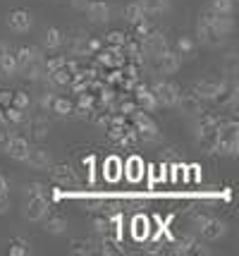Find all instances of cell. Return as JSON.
Masks as SVG:
<instances>
[{
  "label": "cell",
  "instance_id": "obj_1",
  "mask_svg": "<svg viewBox=\"0 0 239 256\" xmlns=\"http://www.w3.org/2000/svg\"><path fill=\"white\" fill-rule=\"evenodd\" d=\"M194 225L199 228V232L204 240H211V242H216V240H223L225 234H228V225L223 223V220H218L213 216H206V213H194L192 216Z\"/></svg>",
  "mask_w": 239,
  "mask_h": 256
},
{
  "label": "cell",
  "instance_id": "obj_2",
  "mask_svg": "<svg viewBox=\"0 0 239 256\" xmlns=\"http://www.w3.org/2000/svg\"><path fill=\"white\" fill-rule=\"evenodd\" d=\"M153 98L158 106H165V108H175V103L180 98V86L175 84V82H168V79H158L156 84H153Z\"/></svg>",
  "mask_w": 239,
  "mask_h": 256
},
{
  "label": "cell",
  "instance_id": "obj_3",
  "mask_svg": "<svg viewBox=\"0 0 239 256\" xmlns=\"http://www.w3.org/2000/svg\"><path fill=\"white\" fill-rule=\"evenodd\" d=\"M50 206H48V196H26L24 201L22 216L29 220V223H41L48 216Z\"/></svg>",
  "mask_w": 239,
  "mask_h": 256
},
{
  "label": "cell",
  "instance_id": "obj_4",
  "mask_svg": "<svg viewBox=\"0 0 239 256\" xmlns=\"http://www.w3.org/2000/svg\"><path fill=\"white\" fill-rule=\"evenodd\" d=\"M22 163L29 168V170H50V168H53V154L48 151L46 146L31 144V148H29V154L24 156Z\"/></svg>",
  "mask_w": 239,
  "mask_h": 256
},
{
  "label": "cell",
  "instance_id": "obj_5",
  "mask_svg": "<svg viewBox=\"0 0 239 256\" xmlns=\"http://www.w3.org/2000/svg\"><path fill=\"white\" fill-rule=\"evenodd\" d=\"M220 118L213 112H199L196 115V124H194V136L201 142V139H211L213 134L220 130Z\"/></svg>",
  "mask_w": 239,
  "mask_h": 256
},
{
  "label": "cell",
  "instance_id": "obj_6",
  "mask_svg": "<svg viewBox=\"0 0 239 256\" xmlns=\"http://www.w3.org/2000/svg\"><path fill=\"white\" fill-rule=\"evenodd\" d=\"M5 24H7V29L14 34H26V32H31V26H34V14L29 10H24V8H19V10L7 12Z\"/></svg>",
  "mask_w": 239,
  "mask_h": 256
},
{
  "label": "cell",
  "instance_id": "obj_7",
  "mask_svg": "<svg viewBox=\"0 0 239 256\" xmlns=\"http://www.w3.org/2000/svg\"><path fill=\"white\" fill-rule=\"evenodd\" d=\"M196 38L206 46V48H223L225 41H228V36H223V34H218L213 26L204 20H196Z\"/></svg>",
  "mask_w": 239,
  "mask_h": 256
},
{
  "label": "cell",
  "instance_id": "obj_8",
  "mask_svg": "<svg viewBox=\"0 0 239 256\" xmlns=\"http://www.w3.org/2000/svg\"><path fill=\"white\" fill-rule=\"evenodd\" d=\"M175 108H180V112L189 115V118H196L199 112H204V100H201V96L194 89L184 91V94L180 91V98L175 103Z\"/></svg>",
  "mask_w": 239,
  "mask_h": 256
},
{
  "label": "cell",
  "instance_id": "obj_9",
  "mask_svg": "<svg viewBox=\"0 0 239 256\" xmlns=\"http://www.w3.org/2000/svg\"><path fill=\"white\" fill-rule=\"evenodd\" d=\"M199 20L208 22L218 34H223V36H230V34L235 32V17H232V14H213V12L206 8V10H201Z\"/></svg>",
  "mask_w": 239,
  "mask_h": 256
},
{
  "label": "cell",
  "instance_id": "obj_10",
  "mask_svg": "<svg viewBox=\"0 0 239 256\" xmlns=\"http://www.w3.org/2000/svg\"><path fill=\"white\" fill-rule=\"evenodd\" d=\"M180 65H182V58L177 56L172 48H165V50H160L156 56V70L160 74H175L180 70Z\"/></svg>",
  "mask_w": 239,
  "mask_h": 256
},
{
  "label": "cell",
  "instance_id": "obj_11",
  "mask_svg": "<svg viewBox=\"0 0 239 256\" xmlns=\"http://www.w3.org/2000/svg\"><path fill=\"white\" fill-rule=\"evenodd\" d=\"M228 89V84H223V82H213V79H204V82H196V86L194 91L201 96V100H218L223 96V91Z\"/></svg>",
  "mask_w": 239,
  "mask_h": 256
},
{
  "label": "cell",
  "instance_id": "obj_12",
  "mask_svg": "<svg viewBox=\"0 0 239 256\" xmlns=\"http://www.w3.org/2000/svg\"><path fill=\"white\" fill-rule=\"evenodd\" d=\"M14 58H17V65H19V72H24L29 65H34L38 60H43V48H38V46H22V48H17L14 50Z\"/></svg>",
  "mask_w": 239,
  "mask_h": 256
},
{
  "label": "cell",
  "instance_id": "obj_13",
  "mask_svg": "<svg viewBox=\"0 0 239 256\" xmlns=\"http://www.w3.org/2000/svg\"><path fill=\"white\" fill-rule=\"evenodd\" d=\"M84 12H86V17H89L91 24H108L110 22V14H113L110 5L105 0H91V5Z\"/></svg>",
  "mask_w": 239,
  "mask_h": 256
},
{
  "label": "cell",
  "instance_id": "obj_14",
  "mask_svg": "<svg viewBox=\"0 0 239 256\" xmlns=\"http://www.w3.org/2000/svg\"><path fill=\"white\" fill-rule=\"evenodd\" d=\"M29 148H31V142L26 136H22V134H14L12 142L7 144V148H5V156H10L12 160H19L22 163L24 156L29 154Z\"/></svg>",
  "mask_w": 239,
  "mask_h": 256
},
{
  "label": "cell",
  "instance_id": "obj_15",
  "mask_svg": "<svg viewBox=\"0 0 239 256\" xmlns=\"http://www.w3.org/2000/svg\"><path fill=\"white\" fill-rule=\"evenodd\" d=\"M137 132H139V136H141L146 144H158L160 142L158 127L151 122V118H146V115H139L137 118Z\"/></svg>",
  "mask_w": 239,
  "mask_h": 256
},
{
  "label": "cell",
  "instance_id": "obj_16",
  "mask_svg": "<svg viewBox=\"0 0 239 256\" xmlns=\"http://www.w3.org/2000/svg\"><path fill=\"white\" fill-rule=\"evenodd\" d=\"M172 252H175V254H208V249H206V246L201 244L196 237H192V234H184V237H180Z\"/></svg>",
  "mask_w": 239,
  "mask_h": 256
},
{
  "label": "cell",
  "instance_id": "obj_17",
  "mask_svg": "<svg viewBox=\"0 0 239 256\" xmlns=\"http://www.w3.org/2000/svg\"><path fill=\"white\" fill-rule=\"evenodd\" d=\"M168 48V38L163 32H148L146 38H144V50H146L151 58H156L160 50Z\"/></svg>",
  "mask_w": 239,
  "mask_h": 256
},
{
  "label": "cell",
  "instance_id": "obj_18",
  "mask_svg": "<svg viewBox=\"0 0 239 256\" xmlns=\"http://www.w3.org/2000/svg\"><path fill=\"white\" fill-rule=\"evenodd\" d=\"M139 5L146 12V17H160V14L170 12L172 0H139Z\"/></svg>",
  "mask_w": 239,
  "mask_h": 256
},
{
  "label": "cell",
  "instance_id": "obj_19",
  "mask_svg": "<svg viewBox=\"0 0 239 256\" xmlns=\"http://www.w3.org/2000/svg\"><path fill=\"white\" fill-rule=\"evenodd\" d=\"M65 46V32L57 26H48L43 34V50H60Z\"/></svg>",
  "mask_w": 239,
  "mask_h": 256
},
{
  "label": "cell",
  "instance_id": "obj_20",
  "mask_svg": "<svg viewBox=\"0 0 239 256\" xmlns=\"http://www.w3.org/2000/svg\"><path fill=\"white\" fill-rule=\"evenodd\" d=\"M122 17H125V22L134 24V26H139V29H144V22H146V12L141 10L139 0H134V2H129V5H127L125 12H122Z\"/></svg>",
  "mask_w": 239,
  "mask_h": 256
},
{
  "label": "cell",
  "instance_id": "obj_21",
  "mask_svg": "<svg viewBox=\"0 0 239 256\" xmlns=\"http://www.w3.org/2000/svg\"><path fill=\"white\" fill-rule=\"evenodd\" d=\"M0 74H2V77H7V79H12V77H17V74H19V65H17V58H14L12 50H7L5 56L0 58Z\"/></svg>",
  "mask_w": 239,
  "mask_h": 256
},
{
  "label": "cell",
  "instance_id": "obj_22",
  "mask_svg": "<svg viewBox=\"0 0 239 256\" xmlns=\"http://www.w3.org/2000/svg\"><path fill=\"white\" fill-rule=\"evenodd\" d=\"M41 223L46 225V232L48 234H62L67 230V220L62 216H46Z\"/></svg>",
  "mask_w": 239,
  "mask_h": 256
},
{
  "label": "cell",
  "instance_id": "obj_23",
  "mask_svg": "<svg viewBox=\"0 0 239 256\" xmlns=\"http://www.w3.org/2000/svg\"><path fill=\"white\" fill-rule=\"evenodd\" d=\"M223 72L228 74L230 82H235V77H237V72H239V56H237V50H230L228 56H225V60H223Z\"/></svg>",
  "mask_w": 239,
  "mask_h": 256
},
{
  "label": "cell",
  "instance_id": "obj_24",
  "mask_svg": "<svg viewBox=\"0 0 239 256\" xmlns=\"http://www.w3.org/2000/svg\"><path fill=\"white\" fill-rule=\"evenodd\" d=\"M175 53H177L180 58H194V53H196L194 38H189V36H180L177 44H175Z\"/></svg>",
  "mask_w": 239,
  "mask_h": 256
},
{
  "label": "cell",
  "instance_id": "obj_25",
  "mask_svg": "<svg viewBox=\"0 0 239 256\" xmlns=\"http://www.w3.org/2000/svg\"><path fill=\"white\" fill-rule=\"evenodd\" d=\"M208 10L213 14H235V0H211Z\"/></svg>",
  "mask_w": 239,
  "mask_h": 256
},
{
  "label": "cell",
  "instance_id": "obj_26",
  "mask_svg": "<svg viewBox=\"0 0 239 256\" xmlns=\"http://www.w3.org/2000/svg\"><path fill=\"white\" fill-rule=\"evenodd\" d=\"M31 254V244L24 237H14L10 242V256H29Z\"/></svg>",
  "mask_w": 239,
  "mask_h": 256
},
{
  "label": "cell",
  "instance_id": "obj_27",
  "mask_svg": "<svg viewBox=\"0 0 239 256\" xmlns=\"http://www.w3.org/2000/svg\"><path fill=\"white\" fill-rule=\"evenodd\" d=\"M22 190H24V199L26 196H48V184H43V182H26Z\"/></svg>",
  "mask_w": 239,
  "mask_h": 256
},
{
  "label": "cell",
  "instance_id": "obj_28",
  "mask_svg": "<svg viewBox=\"0 0 239 256\" xmlns=\"http://www.w3.org/2000/svg\"><path fill=\"white\" fill-rule=\"evenodd\" d=\"M29 132L34 134V139H43L48 132V124L41 118H34V120H29Z\"/></svg>",
  "mask_w": 239,
  "mask_h": 256
},
{
  "label": "cell",
  "instance_id": "obj_29",
  "mask_svg": "<svg viewBox=\"0 0 239 256\" xmlns=\"http://www.w3.org/2000/svg\"><path fill=\"white\" fill-rule=\"evenodd\" d=\"M55 180L62 184H77V178L69 168H55Z\"/></svg>",
  "mask_w": 239,
  "mask_h": 256
},
{
  "label": "cell",
  "instance_id": "obj_30",
  "mask_svg": "<svg viewBox=\"0 0 239 256\" xmlns=\"http://www.w3.org/2000/svg\"><path fill=\"white\" fill-rule=\"evenodd\" d=\"M29 103H31L29 94H26V91H17V94H14V98H12V108H17V110H26V108H29Z\"/></svg>",
  "mask_w": 239,
  "mask_h": 256
},
{
  "label": "cell",
  "instance_id": "obj_31",
  "mask_svg": "<svg viewBox=\"0 0 239 256\" xmlns=\"http://www.w3.org/2000/svg\"><path fill=\"white\" fill-rule=\"evenodd\" d=\"M14 134L17 132H14L12 127H2V130H0V151H2V154H5V148H7V144L12 142Z\"/></svg>",
  "mask_w": 239,
  "mask_h": 256
},
{
  "label": "cell",
  "instance_id": "obj_32",
  "mask_svg": "<svg viewBox=\"0 0 239 256\" xmlns=\"http://www.w3.org/2000/svg\"><path fill=\"white\" fill-rule=\"evenodd\" d=\"M93 252H96L93 242H74L72 246V254H93Z\"/></svg>",
  "mask_w": 239,
  "mask_h": 256
},
{
  "label": "cell",
  "instance_id": "obj_33",
  "mask_svg": "<svg viewBox=\"0 0 239 256\" xmlns=\"http://www.w3.org/2000/svg\"><path fill=\"white\" fill-rule=\"evenodd\" d=\"M139 100H141V106H146V110H153V108L158 106L151 91H141V94H139Z\"/></svg>",
  "mask_w": 239,
  "mask_h": 256
},
{
  "label": "cell",
  "instance_id": "obj_34",
  "mask_svg": "<svg viewBox=\"0 0 239 256\" xmlns=\"http://www.w3.org/2000/svg\"><path fill=\"white\" fill-rule=\"evenodd\" d=\"M0 199H10V180L0 172Z\"/></svg>",
  "mask_w": 239,
  "mask_h": 256
},
{
  "label": "cell",
  "instance_id": "obj_35",
  "mask_svg": "<svg viewBox=\"0 0 239 256\" xmlns=\"http://www.w3.org/2000/svg\"><path fill=\"white\" fill-rule=\"evenodd\" d=\"M69 5H72V8H74V10H86V8H89V5H91V0H69Z\"/></svg>",
  "mask_w": 239,
  "mask_h": 256
},
{
  "label": "cell",
  "instance_id": "obj_36",
  "mask_svg": "<svg viewBox=\"0 0 239 256\" xmlns=\"http://www.w3.org/2000/svg\"><path fill=\"white\" fill-rule=\"evenodd\" d=\"M10 211V199H0V216Z\"/></svg>",
  "mask_w": 239,
  "mask_h": 256
},
{
  "label": "cell",
  "instance_id": "obj_37",
  "mask_svg": "<svg viewBox=\"0 0 239 256\" xmlns=\"http://www.w3.org/2000/svg\"><path fill=\"white\" fill-rule=\"evenodd\" d=\"M7 50H10V46L5 44V41H0V58L5 56V53H7Z\"/></svg>",
  "mask_w": 239,
  "mask_h": 256
}]
</instances>
